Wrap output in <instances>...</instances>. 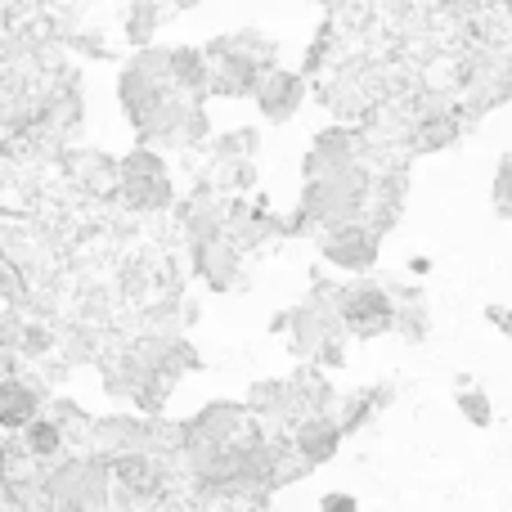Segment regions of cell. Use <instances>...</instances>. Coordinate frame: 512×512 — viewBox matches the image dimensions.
<instances>
[{
  "label": "cell",
  "instance_id": "6da1fadb",
  "mask_svg": "<svg viewBox=\"0 0 512 512\" xmlns=\"http://www.w3.org/2000/svg\"><path fill=\"white\" fill-rule=\"evenodd\" d=\"M351 319H355L360 328L382 324V319H387V301H382L378 292H355V301H351Z\"/></svg>",
  "mask_w": 512,
  "mask_h": 512
},
{
  "label": "cell",
  "instance_id": "277c9868",
  "mask_svg": "<svg viewBox=\"0 0 512 512\" xmlns=\"http://www.w3.org/2000/svg\"><path fill=\"white\" fill-rule=\"evenodd\" d=\"M463 414L468 418H477V423H486V396H481V391H472V396H463Z\"/></svg>",
  "mask_w": 512,
  "mask_h": 512
},
{
  "label": "cell",
  "instance_id": "3957f363",
  "mask_svg": "<svg viewBox=\"0 0 512 512\" xmlns=\"http://www.w3.org/2000/svg\"><path fill=\"white\" fill-rule=\"evenodd\" d=\"M54 445H59V432H54L50 423H36L32 427V450H41V454H50Z\"/></svg>",
  "mask_w": 512,
  "mask_h": 512
},
{
  "label": "cell",
  "instance_id": "7a4b0ae2",
  "mask_svg": "<svg viewBox=\"0 0 512 512\" xmlns=\"http://www.w3.org/2000/svg\"><path fill=\"white\" fill-rule=\"evenodd\" d=\"M23 418H32V396L18 387H5L0 391V423H23Z\"/></svg>",
  "mask_w": 512,
  "mask_h": 512
}]
</instances>
